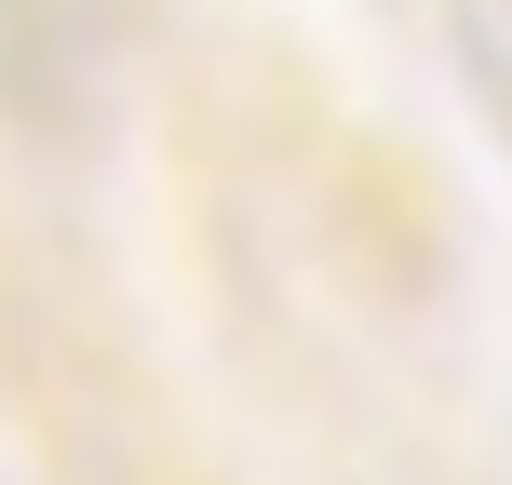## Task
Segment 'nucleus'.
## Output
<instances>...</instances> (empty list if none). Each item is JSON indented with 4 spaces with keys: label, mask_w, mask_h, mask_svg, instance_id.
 Returning a JSON list of instances; mask_svg holds the SVG:
<instances>
[{
    "label": "nucleus",
    "mask_w": 512,
    "mask_h": 485,
    "mask_svg": "<svg viewBox=\"0 0 512 485\" xmlns=\"http://www.w3.org/2000/svg\"><path fill=\"white\" fill-rule=\"evenodd\" d=\"M0 14H54V0H0Z\"/></svg>",
    "instance_id": "nucleus-1"
}]
</instances>
